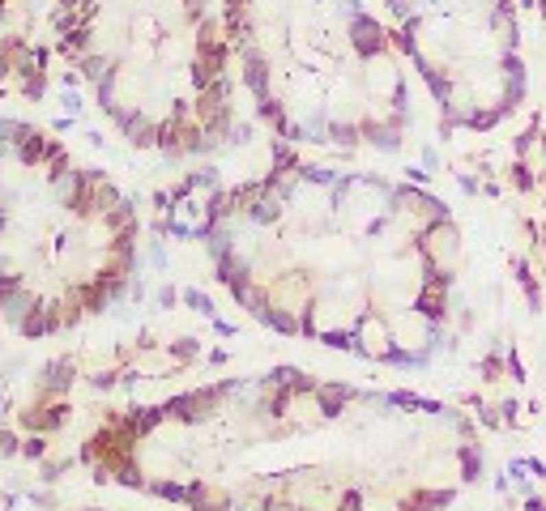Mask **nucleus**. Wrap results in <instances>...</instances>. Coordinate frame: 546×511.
<instances>
[{
    "label": "nucleus",
    "instance_id": "obj_1",
    "mask_svg": "<svg viewBox=\"0 0 546 511\" xmlns=\"http://www.w3.org/2000/svg\"><path fill=\"white\" fill-rule=\"evenodd\" d=\"M436 201L380 179L282 166L213 209L209 247L252 316L359 353L410 358L448 294Z\"/></svg>",
    "mask_w": 546,
    "mask_h": 511
},
{
    "label": "nucleus",
    "instance_id": "obj_3",
    "mask_svg": "<svg viewBox=\"0 0 546 511\" xmlns=\"http://www.w3.org/2000/svg\"><path fill=\"white\" fill-rule=\"evenodd\" d=\"M226 38L261 111L295 141L393 145L405 86L363 0H222Z\"/></svg>",
    "mask_w": 546,
    "mask_h": 511
},
{
    "label": "nucleus",
    "instance_id": "obj_4",
    "mask_svg": "<svg viewBox=\"0 0 546 511\" xmlns=\"http://www.w3.org/2000/svg\"><path fill=\"white\" fill-rule=\"evenodd\" d=\"M397 43L418 64L440 107L461 124H486L521 90L512 0H384Z\"/></svg>",
    "mask_w": 546,
    "mask_h": 511
},
{
    "label": "nucleus",
    "instance_id": "obj_2",
    "mask_svg": "<svg viewBox=\"0 0 546 511\" xmlns=\"http://www.w3.org/2000/svg\"><path fill=\"white\" fill-rule=\"evenodd\" d=\"M56 43L128 141L201 153L230 128V38L213 0H56Z\"/></svg>",
    "mask_w": 546,
    "mask_h": 511
}]
</instances>
